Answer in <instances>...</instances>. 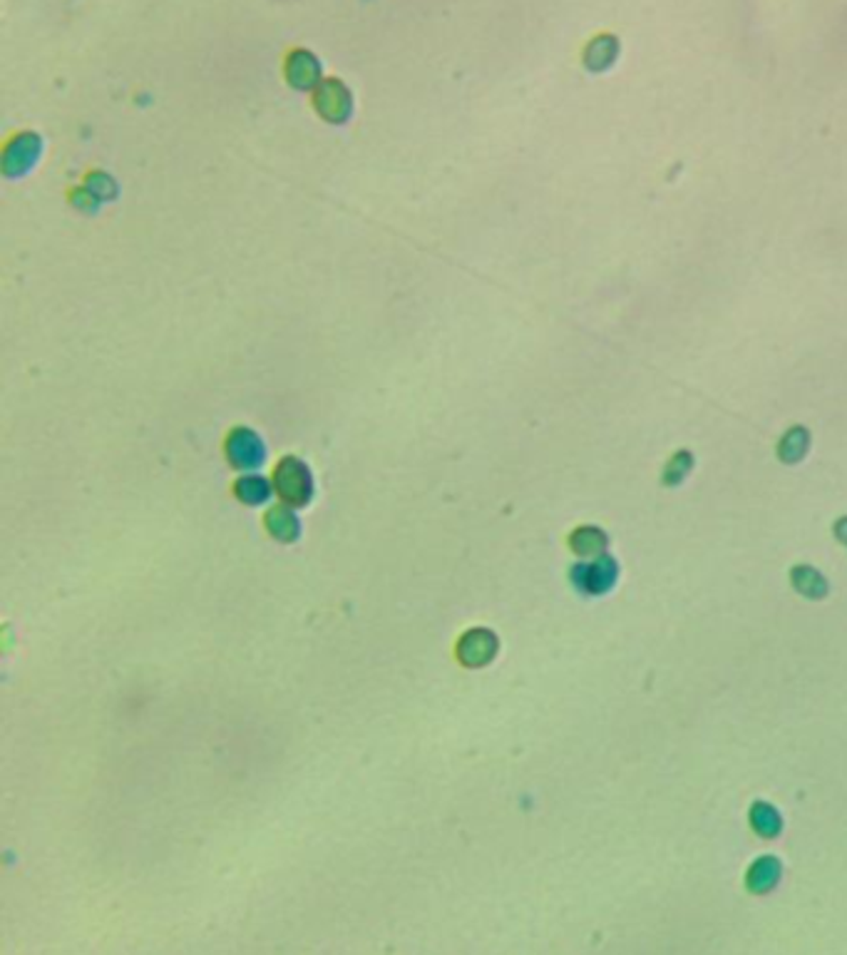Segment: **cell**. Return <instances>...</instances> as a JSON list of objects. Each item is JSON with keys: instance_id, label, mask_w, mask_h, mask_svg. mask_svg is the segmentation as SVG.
<instances>
[{"instance_id": "cell-1", "label": "cell", "mask_w": 847, "mask_h": 955, "mask_svg": "<svg viewBox=\"0 0 847 955\" xmlns=\"http://www.w3.org/2000/svg\"><path fill=\"white\" fill-rule=\"evenodd\" d=\"M274 485H276V493L284 503L289 505H306L313 495V481H311V471L306 468V463H301L299 458H284V461L276 465L274 471Z\"/></svg>"}, {"instance_id": "cell-2", "label": "cell", "mask_w": 847, "mask_h": 955, "mask_svg": "<svg viewBox=\"0 0 847 955\" xmlns=\"http://www.w3.org/2000/svg\"><path fill=\"white\" fill-rule=\"evenodd\" d=\"M619 567L614 563V557H609L607 553L599 555L597 560L591 563H579L572 567V583L577 587L579 593L584 595H601L611 590V585L617 583Z\"/></svg>"}, {"instance_id": "cell-3", "label": "cell", "mask_w": 847, "mask_h": 955, "mask_svg": "<svg viewBox=\"0 0 847 955\" xmlns=\"http://www.w3.org/2000/svg\"><path fill=\"white\" fill-rule=\"evenodd\" d=\"M498 654V637L489 630H470L458 644V660L465 667H485Z\"/></svg>"}, {"instance_id": "cell-4", "label": "cell", "mask_w": 847, "mask_h": 955, "mask_svg": "<svg viewBox=\"0 0 847 955\" xmlns=\"http://www.w3.org/2000/svg\"><path fill=\"white\" fill-rule=\"evenodd\" d=\"M264 443L259 441V435L249 428H237L231 433L229 441H227V455H229L231 465L237 468H256L264 463Z\"/></svg>"}, {"instance_id": "cell-5", "label": "cell", "mask_w": 847, "mask_h": 955, "mask_svg": "<svg viewBox=\"0 0 847 955\" xmlns=\"http://www.w3.org/2000/svg\"><path fill=\"white\" fill-rule=\"evenodd\" d=\"M619 58V41L611 33H601L597 38H591L584 48V65L591 72H604L614 65Z\"/></svg>"}, {"instance_id": "cell-6", "label": "cell", "mask_w": 847, "mask_h": 955, "mask_svg": "<svg viewBox=\"0 0 847 955\" xmlns=\"http://www.w3.org/2000/svg\"><path fill=\"white\" fill-rule=\"evenodd\" d=\"M777 881H780V861L776 856H760L746 874V885L750 894H768L776 888Z\"/></svg>"}, {"instance_id": "cell-7", "label": "cell", "mask_w": 847, "mask_h": 955, "mask_svg": "<svg viewBox=\"0 0 847 955\" xmlns=\"http://www.w3.org/2000/svg\"><path fill=\"white\" fill-rule=\"evenodd\" d=\"M266 530L281 543H293L301 533L299 518L291 513L286 505H276L266 513Z\"/></svg>"}, {"instance_id": "cell-8", "label": "cell", "mask_w": 847, "mask_h": 955, "mask_svg": "<svg viewBox=\"0 0 847 955\" xmlns=\"http://www.w3.org/2000/svg\"><path fill=\"white\" fill-rule=\"evenodd\" d=\"M569 548L579 555V557H599L607 553V535L601 533L594 525H584L577 528L572 538H569Z\"/></svg>"}, {"instance_id": "cell-9", "label": "cell", "mask_w": 847, "mask_h": 955, "mask_svg": "<svg viewBox=\"0 0 847 955\" xmlns=\"http://www.w3.org/2000/svg\"><path fill=\"white\" fill-rule=\"evenodd\" d=\"M790 577H793V587H796L800 595H805L810 600L825 597L827 580L817 573L815 567H810V565H797L796 570L790 573Z\"/></svg>"}, {"instance_id": "cell-10", "label": "cell", "mask_w": 847, "mask_h": 955, "mask_svg": "<svg viewBox=\"0 0 847 955\" xmlns=\"http://www.w3.org/2000/svg\"><path fill=\"white\" fill-rule=\"evenodd\" d=\"M807 445H810V433H807V428L793 426V428L780 438V443H777V458L783 463L803 461V455L807 453Z\"/></svg>"}, {"instance_id": "cell-11", "label": "cell", "mask_w": 847, "mask_h": 955, "mask_svg": "<svg viewBox=\"0 0 847 955\" xmlns=\"http://www.w3.org/2000/svg\"><path fill=\"white\" fill-rule=\"evenodd\" d=\"M750 826L753 831L763 838H776L783 829V819L776 811V806L766 804V801H756L750 809Z\"/></svg>"}, {"instance_id": "cell-12", "label": "cell", "mask_w": 847, "mask_h": 955, "mask_svg": "<svg viewBox=\"0 0 847 955\" xmlns=\"http://www.w3.org/2000/svg\"><path fill=\"white\" fill-rule=\"evenodd\" d=\"M234 493L239 495V501H244L247 505H261L271 498V485L261 475H244L239 478V483L234 485Z\"/></svg>"}, {"instance_id": "cell-13", "label": "cell", "mask_w": 847, "mask_h": 955, "mask_svg": "<svg viewBox=\"0 0 847 955\" xmlns=\"http://www.w3.org/2000/svg\"><path fill=\"white\" fill-rule=\"evenodd\" d=\"M691 468H693V455L688 451H678L664 468V485L684 483V478L691 473Z\"/></svg>"}, {"instance_id": "cell-14", "label": "cell", "mask_w": 847, "mask_h": 955, "mask_svg": "<svg viewBox=\"0 0 847 955\" xmlns=\"http://www.w3.org/2000/svg\"><path fill=\"white\" fill-rule=\"evenodd\" d=\"M835 535H837V540L842 545H847V518H840L835 523Z\"/></svg>"}]
</instances>
